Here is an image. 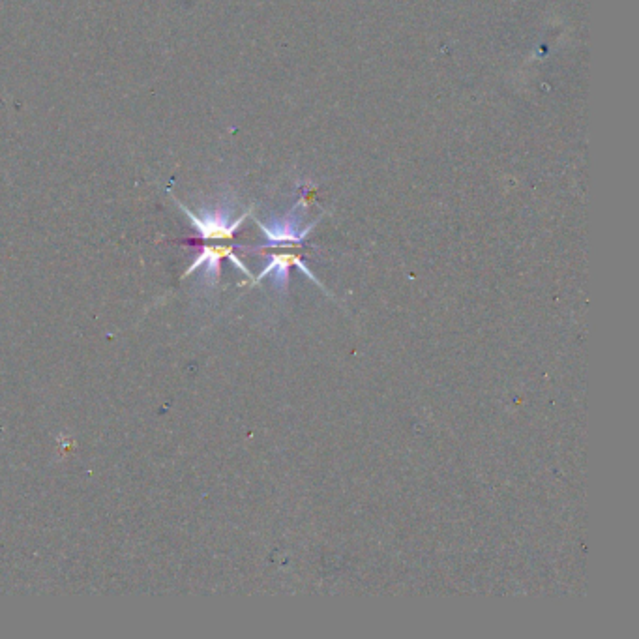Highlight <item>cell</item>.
Returning a JSON list of instances; mask_svg holds the SVG:
<instances>
[{"mask_svg":"<svg viewBox=\"0 0 639 639\" xmlns=\"http://www.w3.org/2000/svg\"><path fill=\"white\" fill-rule=\"evenodd\" d=\"M319 220L306 225L304 229H298V220L295 216V209L283 220H274L272 223L257 222L263 235L267 237V242L261 246H255L253 250H270V248H291V246H302V242L312 233L313 227Z\"/></svg>","mask_w":639,"mask_h":639,"instance_id":"obj_1","label":"cell"},{"mask_svg":"<svg viewBox=\"0 0 639 639\" xmlns=\"http://www.w3.org/2000/svg\"><path fill=\"white\" fill-rule=\"evenodd\" d=\"M179 207L186 212V216L194 223L197 233L205 240H231V238L235 237L238 227L252 214V210H246L240 218L231 222L229 220V212H223V210L207 212L203 216H195L194 212L186 209L182 203H179Z\"/></svg>","mask_w":639,"mask_h":639,"instance_id":"obj_2","label":"cell"},{"mask_svg":"<svg viewBox=\"0 0 639 639\" xmlns=\"http://www.w3.org/2000/svg\"><path fill=\"white\" fill-rule=\"evenodd\" d=\"M291 267L300 268L313 283H317L319 287L325 289V285H321V282L315 278V274H313L312 270L302 263V259L298 257L297 253H274V255H270V261H268L267 267L263 268V272L259 274V278L255 280V283L261 282L265 276H272L274 287H276L278 291H287V285H289V270H291Z\"/></svg>","mask_w":639,"mask_h":639,"instance_id":"obj_3","label":"cell"},{"mask_svg":"<svg viewBox=\"0 0 639 639\" xmlns=\"http://www.w3.org/2000/svg\"><path fill=\"white\" fill-rule=\"evenodd\" d=\"M222 259H229L235 267L240 268L246 276L252 278V272L242 265V261L235 255V248H233V246H212V248L207 246V248H203L201 255L195 259L194 265L188 268L186 276L192 274L195 268L205 267L207 278H209L210 282L214 283L218 280V276H220V263H222Z\"/></svg>","mask_w":639,"mask_h":639,"instance_id":"obj_4","label":"cell"}]
</instances>
